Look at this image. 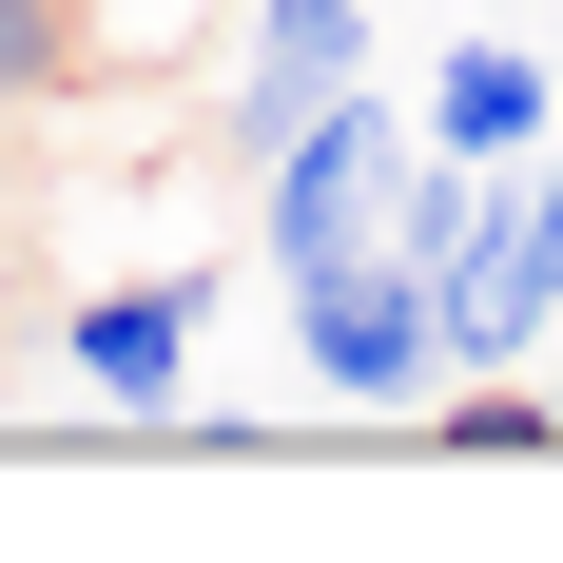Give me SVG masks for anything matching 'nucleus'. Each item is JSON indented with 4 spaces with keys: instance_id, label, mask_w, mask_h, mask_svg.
Instances as JSON below:
<instances>
[{
    "instance_id": "f257e3e1",
    "label": "nucleus",
    "mask_w": 563,
    "mask_h": 563,
    "mask_svg": "<svg viewBox=\"0 0 563 563\" xmlns=\"http://www.w3.org/2000/svg\"><path fill=\"white\" fill-rule=\"evenodd\" d=\"M408 156H428V136H408V117L350 78V98H331V117H311V136L273 156V214H253V253H273V273H350V253H389V195H408Z\"/></svg>"
},
{
    "instance_id": "f03ea898",
    "label": "nucleus",
    "mask_w": 563,
    "mask_h": 563,
    "mask_svg": "<svg viewBox=\"0 0 563 563\" xmlns=\"http://www.w3.org/2000/svg\"><path fill=\"white\" fill-rule=\"evenodd\" d=\"M291 350H311V389H331V408H408L428 369H448V291L408 273V253L291 273Z\"/></svg>"
},
{
    "instance_id": "7ed1b4c3",
    "label": "nucleus",
    "mask_w": 563,
    "mask_h": 563,
    "mask_svg": "<svg viewBox=\"0 0 563 563\" xmlns=\"http://www.w3.org/2000/svg\"><path fill=\"white\" fill-rule=\"evenodd\" d=\"M350 78H369V0H273V20H253V78H233V136H253V156H291Z\"/></svg>"
},
{
    "instance_id": "20e7f679",
    "label": "nucleus",
    "mask_w": 563,
    "mask_h": 563,
    "mask_svg": "<svg viewBox=\"0 0 563 563\" xmlns=\"http://www.w3.org/2000/svg\"><path fill=\"white\" fill-rule=\"evenodd\" d=\"M195 311H214L195 273L98 291V311H78V389H98V408H175V369H195Z\"/></svg>"
},
{
    "instance_id": "39448f33",
    "label": "nucleus",
    "mask_w": 563,
    "mask_h": 563,
    "mask_svg": "<svg viewBox=\"0 0 563 563\" xmlns=\"http://www.w3.org/2000/svg\"><path fill=\"white\" fill-rule=\"evenodd\" d=\"M428 136H448V156H486V175H525V156H544V58L448 40V98H428Z\"/></svg>"
},
{
    "instance_id": "423d86ee",
    "label": "nucleus",
    "mask_w": 563,
    "mask_h": 563,
    "mask_svg": "<svg viewBox=\"0 0 563 563\" xmlns=\"http://www.w3.org/2000/svg\"><path fill=\"white\" fill-rule=\"evenodd\" d=\"M78 20H98L117 58H175V40H195V20H214V0H78Z\"/></svg>"
},
{
    "instance_id": "0eeeda50",
    "label": "nucleus",
    "mask_w": 563,
    "mask_h": 563,
    "mask_svg": "<svg viewBox=\"0 0 563 563\" xmlns=\"http://www.w3.org/2000/svg\"><path fill=\"white\" fill-rule=\"evenodd\" d=\"M544 136H563V40H544Z\"/></svg>"
}]
</instances>
